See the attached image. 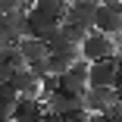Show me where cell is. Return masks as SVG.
Segmentation results:
<instances>
[{"mask_svg": "<svg viewBox=\"0 0 122 122\" xmlns=\"http://www.w3.org/2000/svg\"><path fill=\"white\" fill-rule=\"evenodd\" d=\"M78 50H81V60L97 63V60L116 56V53H119V41H116V38H110V35H103V31H97V28H91V31L81 38Z\"/></svg>", "mask_w": 122, "mask_h": 122, "instance_id": "cell-1", "label": "cell"}, {"mask_svg": "<svg viewBox=\"0 0 122 122\" xmlns=\"http://www.w3.org/2000/svg\"><path fill=\"white\" fill-rule=\"evenodd\" d=\"M116 69H119V56H107L88 66V85L91 88H113L116 85Z\"/></svg>", "mask_w": 122, "mask_h": 122, "instance_id": "cell-2", "label": "cell"}, {"mask_svg": "<svg viewBox=\"0 0 122 122\" xmlns=\"http://www.w3.org/2000/svg\"><path fill=\"white\" fill-rule=\"evenodd\" d=\"M94 16H97V3H94V0H75V3H69L63 22H66V25H78V28L91 31V28H94Z\"/></svg>", "mask_w": 122, "mask_h": 122, "instance_id": "cell-3", "label": "cell"}, {"mask_svg": "<svg viewBox=\"0 0 122 122\" xmlns=\"http://www.w3.org/2000/svg\"><path fill=\"white\" fill-rule=\"evenodd\" d=\"M81 60V50L78 44H69V47H60V50H50V56H47V72L50 75H63V72H69L72 63Z\"/></svg>", "mask_w": 122, "mask_h": 122, "instance_id": "cell-4", "label": "cell"}, {"mask_svg": "<svg viewBox=\"0 0 122 122\" xmlns=\"http://www.w3.org/2000/svg\"><path fill=\"white\" fill-rule=\"evenodd\" d=\"M13 85H16V91H19V97H41L44 91H41V75L31 69V66H22V69H16V75L10 78Z\"/></svg>", "mask_w": 122, "mask_h": 122, "instance_id": "cell-5", "label": "cell"}, {"mask_svg": "<svg viewBox=\"0 0 122 122\" xmlns=\"http://www.w3.org/2000/svg\"><path fill=\"white\" fill-rule=\"evenodd\" d=\"M19 53H22V60H25V66H35V63H44L47 56H50V47H47L41 38H35V35H25V38H19Z\"/></svg>", "mask_w": 122, "mask_h": 122, "instance_id": "cell-6", "label": "cell"}, {"mask_svg": "<svg viewBox=\"0 0 122 122\" xmlns=\"http://www.w3.org/2000/svg\"><path fill=\"white\" fill-rule=\"evenodd\" d=\"M94 28L119 41V35H122V13H119V10H113V6H97Z\"/></svg>", "mask_w": 122, "mask_h": 122, "instance_id": "cell-7", "label": "cell"}, {"mask_svg": "<svg viewBox=\"0 0 122 122\" xmlns=\"http://www.w3.org/2000/svg\"><path fill=\"white\" fill-rule=\"evenodd\" d=\"M113 100H119L116 97V88H85V94H81V103H85V110H91V113H103Z\"/></svg>", "mask_w": 122, "mask_h": 122, "instance_id": "cell-8", "label": "cell"}, {"mask_svg": "<svg viewBox=\"0 0 122 122\" xmlns=\"http://www.w3.org/2000/svg\"><path fill=\"white\" fill-rule=\"evenodd\" d=\"M44 103H47V113H56V116H66V113H72L75 107H85L81 97H72L66 91H56L50 97H44Z\"/></svg>", "mask_w": 122, "mask_h": 122, "instance_id": "cell-9", "label": "cell"}, {"mask_svg": "<svg viewBox=\"0 0 122 122\" xmlns=\"http://www.w3.org/2000/svg\"><path fill=\"white\" fill-rule=\"evenodd\" d=\"M16 100H19V91H16V85H13V81H3V85H0V103L13 110V103H16Z\"/></svg>", "mask_w": 122, "mask_h": 122, "instance_id": "cell-10", "label": "cell"}, {"mask_svg": "<svg viewBox=\"0 0 122 122\" xmlns=\"http://www.w3.org/2000/svg\"><path fill=\"white\" fill-rule=\"evenodd\" d=\"M13 75H16V66H13L10 53H6V50H0V85H3V81H10Z\"/></svg>", "mask_w": 122, "mask_h": 122, "instance_id": "cell-11", "label": "cell"}, {"mask_svg": "<svg viewBox=\"0 0 122 122\" xmlns=\"http://www.w3.org/2000/svg\"><path fill=\"white\" fill-rule=\"evenodd\" d=\"M63 119H66V122H91V110H85V107H75L72 113H66Z\"/></svg>", "mask_w": 122, "mask_h": 122, "instance_id": "cell-12", "label": "cell"}, {"mask_svg": "<svg viewBox=\"0 0 122 122\" xmlns=\"http://www.w3.org/2000/svg\"><path fill=\"white\" fill-rule=\"evenodd\" d=\"M19 6H22V0H0V13H3V16L13 13V10H19Z\"/></svg>", "mask_w": 122, "mask_h": 122, "instance_id": "cell-13", "label": "cell"}, {"mask_svg": "<svg viewBox=\"0 0 122 122\" xmlns=\"http://www.w3.org/2000/svg\"><path fill=\"white\" fill-rule=\"evenodd\" d=\"M91 122H116L110 113H91Z\"/></svg>", "mask_w": 122, "mask_h": 122, "instance_id": "cell-14", "label": "cell"}, {"mask_svg": "<svg viewBox=\"0 0 122 122\" xmlns=\"http://www.w3.org/2000/svg\"><path fill=\"white\" fill-rule=\"evenodd\" d=\"M41 122H66V119H63V116H56V113H44V116H41Z\"/></svg>", "mask_w": 122, "mask_h": 122, "instance_id": "cell-15", "label": "cell"}, {"mask_svg": "<svg viewBox=\"0 0 122 122\" xmlns=\"http://www.w3.org/2000/svg\"><path fill=\"white\" fill-rule=\"evenodd\" d=\"M119 50H122V41H119Z\"/></svg>", "mask_w": 122, "mask_h": 122, "instance_id": "cell-16", "label": "cell"}]
</instances>
